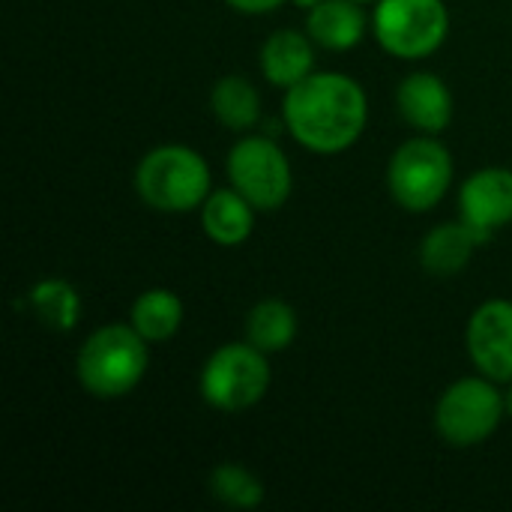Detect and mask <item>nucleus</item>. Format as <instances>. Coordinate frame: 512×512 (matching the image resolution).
<instances>
[{
  "instance_id": "1",
  "label": "nucleus",
  "mask_w": 512,
  "mask_h": 512,
  "mask_svg": "<svg viewBox=\"0 0 512 512\" xmlns=\"http://www.w3.org/2000/svg\"><path fill=\"white\" fill-rule=\"evenodd\" d=\"M282 120L291 138L318 156L351 150L369 123V96L348 72H312L282 99Z\"/></svg>"
},
{
  "instance_id": "2",
  "label": "nucleus",
  "mask_w": 512,
  "mask_h": 512,
  "mask_svg": "<svg viewBox=\"0 0 512 512\" xmlns=\"http://www.w3.org/2000/svg\"><path fill=\"white\" fill-rule=\"evenodd\" d=\"M150 369V342L132 324L96 327L75 354V378L93 399L129 396Z\"/></svg>"
},
{
  "instance_id": "3",
  "label": "nucleus",
  "mask_w": 512,
  "mask_h": 512,
  "mask_svg": "<svg viewBox=\"0 0 512 512\" xmlns=\"http://www.w3.org/2000/svg\"><path fill=\"white\" fill-rule=\"evenodd\" d=\"M135 195L159 213L201 210L213 192L210 162L189 144H159L147 150L132 174Z\"/></svg>"
},
{
  "instance_id": "4",
  "label": "nucleus",
  "mask_w": 512,
  "mask_h": 512,
  "mask_svg": "<svg viewBox=\"0 0 512 512\" xmlns=\"http://www.w3.org/2000/svg\"><path fill=\"white\" fill-rule=\"evenodd\" d=\"M453 180V153L447 150L441 135L417 132L393 150L387 165V189L393 201L408 213L435 210L453 189Z\"/></svg>"
},
{
  "instance_id": "5",
  "label": "nucleus",
  "mask_w": 512,
  "mask_h": 512,
  "mask_svg": "<svg viewBox=\"0 0 512 512\" xmlns=\"http://www.w3.org/2000/svg\"><path fill=\"white\" fill-rule=\"evenodd\" d=\"M507 405L501 384L486 375H468L453 381L435 402V432L447 447L471 450L486 444L504 423Z\"/></svg>"
},
{
  "instance_id": "6",
  "label": "nucleus",
  "mask_w": 512,
  "mask_h": 512,
  "mask_svg": "<svg viewBox=\"0 0 512 512\" xmlns=\"http://www.w3.org/2000/svg\"><path fill=\"white\" fill-rule=\"evenodd\" d=\"M270 381V354L258 351L252 342H225L204 360L198 390L213 411L240 414L264 402Z\"/></svg>"
},
{
  "instance_id": "7",
  "label": "nucleus",
  "mask_w": 512,
  "mask_h": 512,
  "mask_svg": "<svg viewBox=\"0 0 512 512\" xmlns=\"http://www.w3.org/2000/svg\"><path fill=\"white\" fill-rule=\"evenodd\" d=\"M372 33L396 60H426L450 36V9L444 0H378Z\"/></svg>"
},
{
  "instance_id": "8",
  "label": "nucleus",
  "mask_w": 512,
  "mask_h": 512,
  "mask_svg": "<svg viewBox=\"0 0 512 512\" xmlns=\"http://www.w3.org/2000/svg\"><path fill=\"white\" fill-rule=\"evenodd\" d=\"M228 183L249 198L258 213H273L294 192V168L288 153L270 135H240L225 159Z\"/></svg>"
},
{
  "instance_id": "9",
  "label": "nucleus",
  "mask_w": 512,
  "mask_h": 512,
  "mask_svg": "<svg viewBox=\"0 0 512 512\" xmlns=\"http://www.w3.org/2000/svg\"><path fill=\"white\" fill-rule=\"evenodd\" d=\"M465 345L474 369L498 384L512 381V300L495 297L480 303L465 330Z\"/></svg>"
},
{
  "instance_id": "10",
  "label": "nucleus",
  "mask_w": 512,
  "mask_h": 512,
  "mask_svg": "<svg viewBox=\"0 0 512 512\" xmlns=\"http://www.w3.org/2000/svg\"><path fill=\"white\" fill-rule=\"evenodd\" d=\"M459 219L483 240L512 225V168L486 165L468 174L459 186Z\"/></svg>"
},
{
  "instance_id": "11",
  "label": "nucleus",
  "mask_w": 512,
  "mask_h": 512,
  "mask_svg": "<svg viewBox=\"0 0 512 512\" xmlns=\"http://www.w3.org/2000/svg\"><path fill=\"white\" fill-rule=\"evenodd\" d=\"M402 120L423 135H444L456 117V96L438 72H411L396 87Z\"/></svg>"
},
{
  "instance_id": "12",
  "label": "nucleus",
  "mask_w": 512,
  "mask_h": 512,
  "mask_svg": "<svg viewBox=\"0 0 512 512\" xmlns=\"http://www.w3.org/2000/svg\"><path fill=\"white\" fill-rule=\"evenodd\" d=\"M315 48L318 45L306 30H291V27L273 30L261 45L264 78L279 90H291L294 84H300L315 72Z\"/></svg>"
},
{
  "instance_id": "13",
  "label": "nucleus",
  "mask_w": 512,
  "mask_h": 512,
  "mask_svg": "<svg viewBox=\"0 0 512 512\" xmlns=\"http://www.w3.org/2000/svg\"><path fill=\"white\" fill-rule=\"evenodd\" d=\"M198 213H201V228L207 240L222 249H234L252 237L258 207L228 183L222 189H213Z\"/></svg>"
},
{
  "instance_id": "14",
  "label": "nucleus",
  "mask_w": 512,
  "mask_h": 512,
  "mask_svg": "<svg viewBox=\"0 0 512 512\" xmlns=\"http://www.w3.org/2000/svg\"><path fill=\"white\" fill-rule=\"evenodd\" d=\"M480 243H486V240L465 219L441 222L420 243V267L429 276H438V279L459 276L471 264Z\"/></svg>"
},
{
  "instance_id": "15",
  "label": "nucleus",
  "mask_w": 512,
  "mask_h": 512,
  "mask_svg": "<svg viewBox=\"0 0 512 512\" xmlns=\"http://www.w3.org/2000/svg\"><path fill=\"white\" fill-rule=\"evenodd\" d=\"M372 18L357 0H324L306 12V33L324 51H351L366 39Z\"/></svg>"
},
{
  "instance_id": "16",
  "label": "nucleus",
  "mask_w": 512,
  "mask_h": 512,
  "mask_svg": "<svg viewBox=\"0 0 512 512\" xmlns=\"http://www.w3.org/2000/svg\"><path fill=\"white\" fill-rule=\"evenodd\" d=\"M183 318H186V306H183L180 294L171 288H147L135 297V303L129 309V324L150 345L171 342L180 333Z\"/></svg>"
},
{
  "instance_id": "17",
  "label": "nucleus",
  "mask_w": 512,
  "mask_h": 512,
  "mask_svg": "<svg viewBox=\"0 0 512 512\" xmlns=\"http://www.w3.org/2000/svg\"><path fill=\"white\" fill-rule=\"evenodd\" d=\"M24 303L33 312V318L51 333H72L78 327V321H81V312H84L78 288L72 282L60 279V276L39 279L27 291Z\"/></svg>"
},
{
  "instance_id": "18",
  "label": "nucleus",
  "mask_w": 512,
  "mask_h": 512,
  "mask_svg": "<svg viewBox=\"0 0 512 512\" xmlns=\"http://www.w3.org/2000/svg\"><path fill=\"white\" fill-rule=\"evenodd\" d=\"M210 111L228 132L246 135L261 123V93L246 75H222L210 90Z\"/></svg>"
},
{
  "instance_id": "19",
  "label": "nucleus",
  "mask_w": 512,
  "mask_h": 512,
  "mask_svg": "<svg viewBox=\"0 0 512 512\" xmlns=\"http://www.w3.org/2000/svg\"><path fill=\"white\" fill-rule=\"evenodd\" d=\"M300 330L297 312L291 303L279 297H264L258 300L249 315H246V342H252L264 354H282L294 345Z\"/></svg>"
},
{
  "instance_id": "20",
  "label": "nucleus",
  "mask_w": 512,
  "mask_h": 512,
  "mask_svg": "<svg viewBox=\"0 0 512 512\" xmlns=\"http://www.w3.org/2000/svg\"><path fill=\"white\" fill-rule=\"evenodd\" d=\"M207 489L222 507H231V510H255L267 498L264 483L246 465H237V462L216 465L207 477Z\"/></svg>"
},
{
  "instance_id": "21",
  "label": "nucleus",
  "mask_w": 512,
  "mask_h": 512,
  "mask_svg": "<svg viewBox=\"0 0 512 512\" xmlns=\"http://www.w3.org/2000/svg\"><path fill=\"white\" fill-rule=\"evenodd\" d=\"M285 3H291V0H225V6H231L240 15H270Z\"/></svg>"
},
{
  "instance_id": "22",
  "label": "nucleus",
  "mask_w": 512,
  "mask_h": 512,
  "mask_svg": "<svg viewBox=\"0 0 512 512\" xmlns=\"http://www.w3.org/2000/svg\"><path fill=\"white\" fill-rule=\"evenodd\" d=\"M291 3H294L297 9H306V12H309V9H315L318 3H324V0H291Z\"/></svg>"
},
{
  "instance_id": "23",
  "label": "nucleus",
  "mask_w": 512,
  "mask_h": 512,
  "mask_svg": "<svg viewBox=\"0 0 512 512\" xmlns=\"http://www.w3.org/2000/svg\"><path fill=\"white\" fill-rule=\"evenodd\" d=\"M504 405H507V417L512 420V381L507 384V390H504Z\"/></svg>"
},
{
  "instance_id": "24",
  "label": "nucleus",
  "mask_w": 512,
  "mask_h": 512,
  "mask_svg": "<svg viewBox=\"0 0 512 512\" xmlns=\"http://www.w3.org/2000/svg\"><path fill=\"white\" fill-rule=\"evenodd\" d=\"M357 3H363V6H366V3H372V6H375L378 0H357Z\"/></svg>"
}]
</instances>
